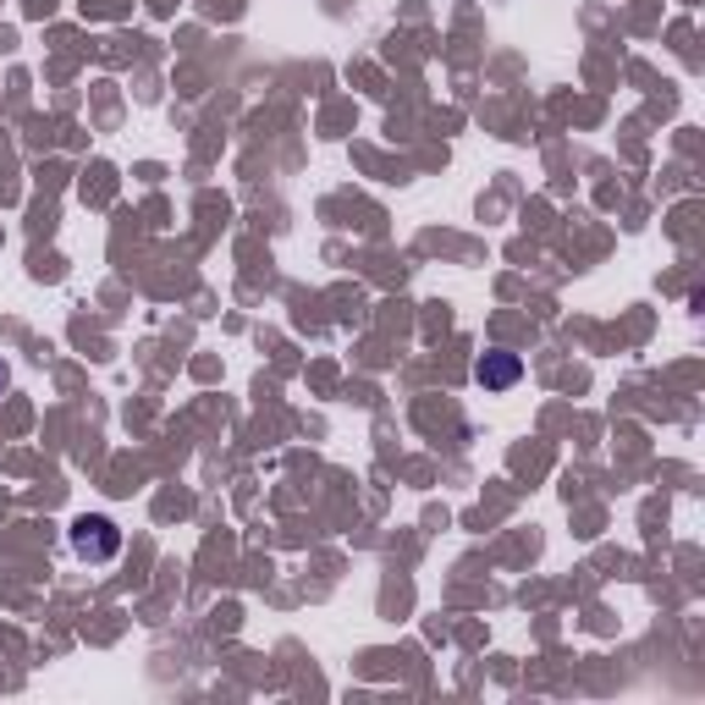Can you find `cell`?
Returning <instances> with one entry per match:
<instances>
[{"mask_svg": "<svg viewBox=\"0 0 705 705\" xmlns=\"http://www.w3.org/2000/svg\"><path fill=\"white\" fill-rule=\"evenodd\" d=\"M72 551L78 556H89V562H110L116 551H121V529L110 524V518H78L72 524Z\"/></svg>", "mask_w": 705, "mask_h": 705, "instance_id": "1", "label": "cell"}, {"mask_svg": "<svg viewBox=\"0 0 705 705\" xmlns=\"http://www.w3.org/2000/svg\"><path fill=\"white\" fill-rule=\"evenodd\" d=\"M474 375H480L485 391H507V386L524 375V364H518V353H485V359L474 364Z\"/></svg>", "mask_w": 705, "mask_h": 705, "instance_id": "2", "label": "cell"}, {"mask_svg": "<svg viewBox=\"0 0 705 705\" xmlns=\"http://www.w3.org/2000/svg\"><path fill=\"white\" fill-rule=\"evenodd\" d=\"M0 391H7V364H0Z\"/></svg>", "mask_w": 705, "mask_h": 705, "instance_id": "3", "label": "cell"}]
</instances>
